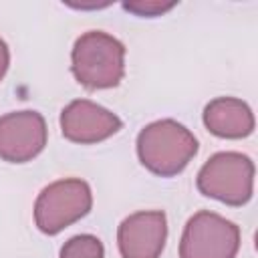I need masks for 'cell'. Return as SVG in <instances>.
<instances>
[{"instance_id": "6", "label": "cell", "mask_w": 258, "mask_h": 258, "mask_svg": "<svg viewBox=\"0 0 258 258\" xmlns=\"http://www.w3.org/2000/svg\"><path fill=\"white\" fill-rule=\"evenodd\" d=\"M46 145V123L36 111H14L0 117V159L26 163Z\"/></svg>"}, {"instance_id": "3", "label": "cell", "mask_w": 258, "mask_h": 258, "mask_svg": "<svg viewBox=\"0 0 258 258\" xmlns=\"http://www.w3.org/2000/svg\"><path fill=\"white\" fill-rule=\"evenodd\" d=\"M198 189L228 206H244L254 189V163L238 151L212 155L198 173Z\"/></svg>"}, {"instance_id": "5", "label": "cell", "mask_w": 258, "mask_h": 258, "mask_svg": "<svg viewBox=\"0 0 258 258\" xmlns=\"http://www.w3.org/2000/svg\"><path fill=\"white\" fill-rule=\"evenodd\" d=\"M240 248V230L234 222L214 214H194L181 234L179 258H234Z\"/></svg>"}, {"instance_id": "4", "label": "cell", "mask_w": 258, "mask_h": 258, "mask_svg": "<svg viewBox=\"0 0 258 258\" xmlns=\"http://www.w3.org/2000/svg\"><path fill=\"white\" fill-rule=\"evenodd\" d=\"M93 194L83 179H58L46 185L34 204V222L42 234H58L91 212Z\"/></svg>"}, {"instance_id": "7", "label": "cell", "mask_w": 258, "mask_h": 258, "mask_svg": "<svg viewBox=\"0 0 258 258\" xmlns=\"http://www.w3.org/2000/svg\"><path fill=\"white\" fill-rule=\"evenodd\" d=\"M121 119L109 109L87 101L77 99L69 103L60 113V129L62 135L73 143H99L109 139L121 129Z\"/></svg>"}, {"instance_id": "10", "label": "cell", "mask_w": 258, "mask_h": 258, "mask_svg": "<svg viewBox=\"0 0 258 258\" xmlns=\"http://www.w3.org/2000/svg\"><path fill=\"white\" fill-rule=\"evenodd\" d=\"M105 248L99 238L91 234L73 236L60 248V258H103Z\"/></svg>"}, {"instance_id": "13", "label": "cell", "mask_w": 258, "mask_h": 258, "mask_svg": "<svg viewBox=\"0 0 258 258\" xmlns=\"http://www.w3.org/2000/svg\"><path fill=\"white\" fill-rule=\"evenodd\" d=\"M109 4V2H107ZM107 4H99V2H91V4H71L75 8H101V6H107Z\"/></svg>"}, {"instance_id": "8", "label": "cell", "mask_w": 258, "mask_h": 258, "mask_svg": "<svg viewBox=\"0 0 258 258\" xmlns=\"http://www.w3.org/2000/svg\"><path fill=\"white\" fill-rule=\"evenodd\" d=\"M167 238L163 212H137L127 216L117 230V244L123 258H159Z\"/></svg>"}, {"instance_id": "2", "label": "cell", "mask_w": 258, "mask_h": 258, "mask_svg": "<svg viewBox=\"0 0 258 258\" xmlns=\"http://www.w3.org/2000/svg\"><path fill=\"white\" fill-rule=\"evenodd\" d=\"M71 71L91 91L117 87L125 75V46L103 30H89L75 40Z\"/></svg>"}, {"instance_id": "1", "label": "cell", "mask_w": 258, "mask_h": 258, "mask_svg": "<svg viewBox=\"0 0 258 258\" xmlns=\"http://www.w3.org/2000/svg\"><path fill=\"white\" fill-rule=\"evenodd\" d=\"M198 153V139L173 119L153 121L137 135L139 161L155 175L171 177L185 169Z\"/></svg>"}, {"instance_id": "12", "label": "cell", "mask_w": 258, "mask_h": 258, "mask_svg": "<svg viewBox=\"0 0 258 258\" xmlns=\"http://www.w3.org/2000/svg\"><path fill=\"white\" fill-rule=\"evenodd\" d=\"M8 64H10V52H8L6 42L0 38V81L4 79V75L8 71Z\"/></svg>"}, {"instance_id": "11", "label": "cell", "mask_w": 258, "mask_h": 258, "mask_svg": "<svg viewBox=\"0 0 258 258\" xmlns=\"http://www.w3.org/2000/svg\"><path fill=\"white\" fill-rule=\"evenodd\" d=\"M175 2H161V0H129L123 2V8L137 14V16H159L171 10Z\"/></svg>"}, {"instance_id": "9", "label": "cell", "mask_w": 258, "mask_h": 258, "mask_svg": "<svg viewBox=\"0 0 258 258\" xmlns=\"http://www.w3.org/2000/svg\"><path fill=\"white\" fill-rule=\"evenodd\" d=\"M204 125L218 137L242 139L254 129V115L250 107L234 97H218L204 109Z\"/></svg>"}]
</instances>
